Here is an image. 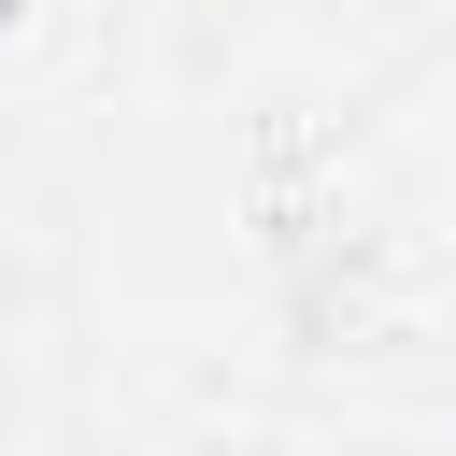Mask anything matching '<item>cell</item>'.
I'll use <instances>...</instances> for the list:
<instances>
[{"label":"cell","instance_id":"cell-1","mask_svg":"<svg viewBox=\"0 0 456 456\" xmlns=\"http://www.w3.org/2000/svg\"><path fill=\"white\" fill-rule=\"evenodd\" d=\"M0 14H14V0H0Z\"/></svg>","mask_w":456,"mask_h":456}]
</instances>
